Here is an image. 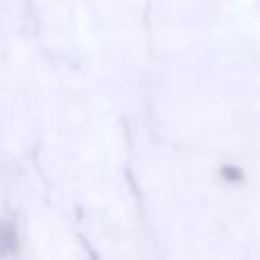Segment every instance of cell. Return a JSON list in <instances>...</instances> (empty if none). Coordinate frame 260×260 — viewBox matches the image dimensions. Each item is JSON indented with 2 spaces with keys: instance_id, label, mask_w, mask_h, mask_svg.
<instances>
[{
  "instance_id": "1",
  "label": "cell",
  "mask_w": 260,
  "mask_h": 260,
  "mask_svg": "<svg viewBox=\"0 0 260 260\" xmlns=\"http://www.w3.org/2000/svg\"><path fill=\"white\" fill-rule=\"evenodd\" d=\"M18 253V231L14 221L0 219V258H12Z\"/></svg>"
},
{
  "instance_id": "2",
  "label": "cell",
  "mask_w": 260,
  "mask_h": 260,
  "mask_svg": "<svg viewBox=\"0 0 260 260\" xmlns=\"http://www.w3.org/2000/svg\"><path fill=\"white\" fill-rule=\"evenodd\" d=\"M221 178H224V180H229V183H235V180H240V178H242V174H240V169H238V167H231V165H226V167H221Z\"/></svg>"
}]
</instances>
